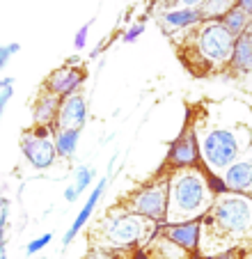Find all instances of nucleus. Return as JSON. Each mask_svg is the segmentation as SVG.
<instances>
[{"instance_id":"dca6fc26","label":"nucleus","mask_w":252,"mask_h":259,"mask_svg":"<svg viewBox=\"0 0 252 259\" xmlns=\"http://www.w3.org/2000/svg\"><path fill=\"white\" fill-rule=\"evenodd\" d=\"M229 62H232V67L236 71H250L252 69V30H247L241 37H236Z\"/></svg>"},{"instance_id":"f3484780","label":"nucleus","mask_w":252,"mask_h":259,"mask_svg":"<svg viewBox=\"0 0 252 259\" xmlns=\"http://www.w3.org/2000/svg\"><path fill=\"white\" fill-rule=\"evenodd\" d=\"M220 23H223L225 28H227V32L232 34L234 39H236V37H241L243 32H247V28H250L252 19L241 10V7H232V10H229L227 14L220 19Z\"/></svg>"},{"instance_id":"9b49d317","label":"nucleus","mask_w":252,"mask_h":259,"mask_svg":"<svg viewBox=\"0 0 252 259\" xmlns=\"http://www.w3.org/2000/svg\"><path fill=\"white\" fill-rule=\"evenodd\" d=\"M88 119V101L82 94H71V97L62 99L60 103V113H58V131H64V128H78L85 124Z\"/></svg>"},{"instance_id":"393cba45","label":"nucleus","mask_w":252,"mask_h":259,"mask_svg":"<svg viewBox=\"0 0 252 259\" xmlns=\"http://www.w3.org/2000/svg\"><path fill=\"white\" fill-rule=\"evenodd\" d=\"M142 30H145V25H142V23L133 25L131 30H126V34H124V41H136L138 37H140V34H142Z\"/></svg>"},{"instance_id":"6ab92c4d","label":"nucleus","mask_w":252,"mask_h":259,"mask_svg":"<svg viewBox=\"0 0 252 259\" xmlns=\"http://www.w3.org/2000/svg\"><path fill=\"white\" fill-rule=\"evenodd\" d=\"M232 7H236V0H206L199 12H202L204 21H220Z\"/></svg>"},{"instance_id":"a878e982","label":"nucleus","mask_w":252,"mask_h":259,"mask_svg":"<svg viewBox=\"0 0 252 259\" xmlns=\"http://www.w3.org/2000/svg\"><path fill=\"white\" fill-rule=\"evenodd\" d=\"M85 259H115L112 257L110 252H108V250H103V248H97V250H92V252L88 254V257Z\"/></svg>"},{"instance_id":"b1692460","label":"nucleus","mask_w":252,"mask_h":259,"mask_svg":"<svg viewBox=\"0 0 252 259\" xmlns=\"http://www.w3.org/2000/svg\"><path fill=\"white\" fill-rule=\"evenodd\" d=\"M85 44H88V25H82V28L76 32V39H73V46H76V49H85Z\"/></svg>"},{"instance_id":"20e7f679","label":"nucleus","mask_w":252,"mask_h":259,"mask_svg":"<svg viewBox=\"0 0 252 259\" xmlns=\"http://www.w3.org/2000/svg\"><path fill=\"white\" fill-rule=\"evenodd\" d=\"M234 37L227 32L220 21H204L199 32L195 34L193 49L197 60L206 62V67H220V64L232 60Z\"/></svg>"},{"instance_id":"f03ea898","label":"nucleus","mask_w":252,"mask_h":259,"mask_svg":"<svg viewBox=\"0 0 252 259\" xmlns=\"http://www.w3.org/2000/svg\"><path fill=\"white\" fill-rule=\"evenodd\" d=\"M204 223L214 225L223 236H241L252 227V197L227 193L208 209Z\"/></svg>"},{"instance_id":"c756f323","label":"nucleus","mask_w":252,"mask_h":259,"mask_svg":"<svg viewBox=\"0 0 252 259\" xmlns=\"http://www.w3.org/2000/svg\"><path fill=\"white\" fill-rule=\"evenodd\" d=\"M133 259H149V254H147L145 250H138V252L133 254Z\"/></svg>"},{"instance_id":"2eb2a0df","label":"nucleus","mask_w":252,"mask_h":259,"mask_svg":"<svg viewBox=\"0 0 252 259\" xmlns=\"http://www.w3.org/2000/svg\"><path fill=\"white\" fill-rule=\"evenodd\" d=\"M163 23L172 30H186V28L204 23V16H202V12L193 10V7H177V10L165 12Z\"/></svg>"},{"instance_id":"ddd939ff","label":"nucleus","mask_w":252,"mask_h":259,"mask_svg":"<svg viewBox=\"0 0 252 259\" xmlns=\"http://www.w3.org/2000/svg\"><path fill=\"white\" fill-rule=\"evenodd\" d=\"M229 193L245 195L252 193V161H236L232 167H227L223 175Z\"/></svg>"},{"instance_id":"6e6552de","label":"nucleus","mask_w":252,"mask_h":259,"mask_svg":"<svg viewBox=\"0 0 252 259\" xmlns=\"http://www.w3.org/2000/svg\"><path fill=\"white\" fill-rule=\"evenodd\" d=\"M199 142H197V136L195 131L186 128L175 142H172L170 152H167V165L172 170H190V167H197V161H199Z\"/></svg>"},{"instance_id":"bb28decb","label":"nucleus","mask_w":252,"mask_h":259,"mask_svg":"<svg viewBox=\"0 0 252 259\" xmlns=\"http://www.w3.org/2000/svg\"><path fill=\"white\" fill-rule=\"evenodd\" d=\"M236 7H241V10L252 19V0H236Z\"/></svg>"},{"instance_id":"5701e85b","label":"nucleus","mask_w":252,"mask_h":259,"mask_svg":"<svg viewBox=\"0 0 252 259\" xmlns=\"http://www.w3.org/2000/svg\"><path fill=\"white\" fill-rule=\"evenodd\" d=\"M51 239H53V234H51V232H49V234H41V236H39V239L30 241V243H28V248H25V250H28V254H34V252H39V250H41V248H46V245L51 243Z\"/></svg>"},{"instance_id":"f8f14e48","label":"nucleus","mask_w":252,"mask_h":259,"mask_svg":"<svg viewBox=\"0 0 252 259\" xmlns=\"http://www.w3.org/2000/svg\"><path fill=\"white\" fill-rule=\"evenodd\" d=\"M60 103L62 99H58L51 92H41L32 108V119L37 128H49L58 122V113H60Z\"/></svg>"},{"instance_id":"cd10ccee","label":"nucleus","mask_w":252,"mask_h":259,"mask_svg":"<svg viewBox=\"0 0 252 259\" xmlns=\"http://www.w3.org/2000/svg\"><path fill=\"white\" fill-rule=\"evenodd\" d=\"M78 195H80V193L76 191V186H67V191H64V200L67 202H73Z\"/></svg>"},{"instance_id":"f257e3e1","label":"nucleus","mask_w":252,"mask_h":259,"mask_svg":"<svg viewBox=\"0 0 252 259\" xmlns=\"http://www.w3.org/2000/svg\"><path fill=\"white\" fill-rule=\"evenodd\" d=\"M170 179V206L167 220L170 223H186L197 220L204 211L214 206V193L208 188V179L202 170H177Z\"/></svg>"},{"instance_id":"a211bd4d","label":"nucleus","mask_w":252,"mask_h":259,"mask_svg":"<svg viewBox=\"0 0 252 259\" xmlns=\"http://www.w3.org/2000/svg\"><path fill=\"white\" fill-rule=\"evenodd\" d=\"M78 138H80V131L78 128H64V131H55V152L58 156L69 158L76 154V147H78Z\"/></svg>"},{"instance_id":"39448f33","label":"nucleus","mask_w":252,"mask_h":259,"mask_svg":"<svg viewBox=\"0 0 252 259\" xmlns=\"http://www.w3.org/2000/svg\"><path fill=\"white\" fill-rule=\"evenodd\" d=\"M199 154H202L204 163L208 170L225 172L236 163L238 154H241V142H238V133L232 128H214L206 131L199 142Z\"/></svg>"},{"instance_id":"7c9ffc66","label":"nucleus","mask_w":252,"mask_h":259,"mask_svg":"<svg viewBox=\"0 0 252 259\" xmlns=\"http://www.w3.org/2000/svg\"><path fill=\"white\" fill-rule=\"evenodd\" d=\"M214 259H234V257H232V252H227V254H218V257H214Z\"/></svg>"},{"instance_id":"1a4fd4ad","label":"nucleus","mask_w":252,"mask_h":259,"mask_svg":"<svg viewBox=\"0 0 252 259\" xmlns=\"http://www.w3.org/2000/svg\"><path fill=\"white\" fill-rule=\"evenodd\" d=\"M163 236L172 241L175 245L184 248L186 252H195L199 250V241H202V220H186V223H165Z\"/></svg>"},{"instance_id":"aec40b11","label":"nucleus","mask_w":252,"mask_h":259,"mask_svg":"<svg viewBox=\"0 0 252 259\" xmlns=\"http://www.w3.org/2000/svg\"><path fill=\"white\" fill-rule=\"evenodd\" d=\"M156 257L158 259H188V252L179 245H175L172 241H167L165 236H160V241H156Z\"/></svg>"},{"instance_id":"9d476101","label":"nucleus","mask_w":252,"mask_h":259,"mask_svg":"<svg viewBox=\"0 0 252 259\" xmlns=\"http://www.w3.org/2000/svg\"><path fill=\"white\" fill-rule=\"evenodd\" d=\"M82 83H85V73H82L80 69L62 67L49 76V80H46V92L55 94L58 99H67V97H71V94H76Z\"/></svg>"},{"instance_id":"c85d7f7f","label":"nucleus","mask_w":252,"mask_h":259,"mask_svg":"<svg viewBox=\"0 0 252 259\" xmlns=\"http://www.w3.org/2000/svg\"><path fill=\"white\" fill-rule=\"evenodd\" d=\"M184 7H193V10H199V7L206 3V0H179Z\"/></svg>"},{"instance_id":"0eeeda50","label":"nucleus","mask_w":252,"mask_h":259,"mask_svg":"<svg viewBox=\"0 0 252 259\" xmlns=\"http://www.w3.org/2000/svg\"><path fill=\"white\" fill-rule=\"evenodd\" d=\"M21 149L28 163L37 170H46L55 163L58 152H55V140L51 138V128H34L25 133L21 140Z\"/></svg>"},{"instance_id":"412c9836","label":"nucleus","mask_w":252,"mask_h":259,"mask_svg":"<svg viewBox=\"0 0 252 259\" xmlns=\"http://www.w3.org/2000/svg\"><path fill=\"white\" fill-rule=\"evenodd\" d=\"M92 179H94V170L92 167H85V165H80L76 170V191L78 193H82L85 188H90V184H92Z\"/></svg>"},{"instance_id":"4be33fe9","label":"nucleus","mask_w":252,"mask_h":259,"mask_svg":"<svg viewBox=\"0 0 252 259\" xmlns=\"http://www.w3.org/2000/svg\"><path fill=\"white\" fill-rule=\"evenodd\" d=\"M206 179H208V188H211V193H218V195H227L229 193V188H227V184H225V179H220V177H216V175H206Z\"/></svg>"},{"instance_id":"4468645a","label":"nucleus","mask_w":252,"mask_h":259,"mask_svg":"<svg viewBox=\"0 0 252 259\" xmlns=\"http://www.w3.org/2000/svg\"><path fill=\"white\" fill-rule=\"evenodd\" d=\"M103 191H106V179L103 181H99V186L92 191V195L88 197V202H85V206L80 209V213L76 215V220L71 223V227H69V232H67V236H64V245H69L73 239H76V234L82 230V227L90 223V218H92V213H94V209H97V202L101 200V195H103Z\"/></svg>"},{"instance_id":"7ed1b4c3","label":"nucleus","mask_w":252,"mask_h":259,"mask_svg":"<svg viewBox=\"0 0 252 259\" xmlns=\"http://www.w3.org/2000/svg\"><path fill=\"white\" fill-rule=\"evenodd\" d=\"M103 236L101 241L110 248H133V245H140L145 241L154 239V230H151V223L140 215L131 213V211H112L110 215L101 220Z\"/></svg>"},{"instance_id":"423d86ee","label":"nucleus","mask_w":252,"mask_h":259,"mask_svg":"<svg viewBox=\"0 0 252 259\" xmlns=\"http://www.w3.org/2000/svg\"><path fill=\"white\" fill-rule=\"evenodd\" d=\"M167 206H170V179H163L140 188L129 200L126 209L149 223L160 225V223H167Z\"/></svg>"}]
</instances>
